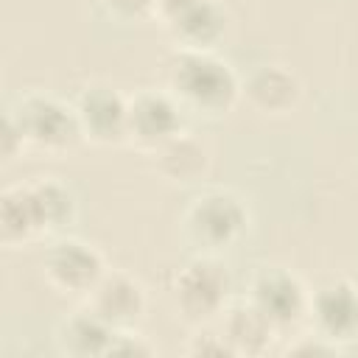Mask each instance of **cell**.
Returning a JSON list of instances; mask_svg holds the SVG:
<instances>
[{"label": "cell", "instance_id": "9", "mask_svg": "<svg viewBox=\"0 0 358 358\" xmlns=\"http://www.w3.org/2000/svg\"><path fill=\"white\" fill-rule=\"evenodd\" d=\"M308 324L313 333L336 347H350L358 341V282L338 277L327 280L310 291Z\"/></svg>", "mask_w": 358, "mask_h": 358}, {"label": "cell", "instance_id": "7", "mask_svg": "<svg viewBox=\"0 0 358 358\" xmlns=\"http://www.w3.org/2000/svg\"><path fill=\"white\" fill-rule=\"evenodd\" d=\"M106 271V260L103 255L73 235H59L53 238V243H48L45 255H42V277L45 282L62 294V296H73V299H87V294L95 288V282L103 277Z\"/></svg>", "mask_w": 358, "mask_h": 358}, {"label": "cell", "instance_id": "20", "mask_svg": "<svg viewBox=\"0 0 358 358\" xmlns=\"http://www.w3.org/2000/svg\"><path fill=\"white\" fill-rule=\"evenodd\" d=\"M157 352V347L145 338V336H140L137 333V327H131V330H117L115 333V341H112V350H109V355H154Z\"/></svg>", "mask_w": 358, "mask_h": 358}, {"label": "cell", "instance_id": "2", "mask_svg": "<svg viewBox=\"0 0 358 358\" xmlns=\"http://www.w3.org/2000/svg\"><path fill=\"white\" fill-rule=\"evenodd\" d=\"M249 232V207L229 187H207L196 193L182 213V238L196 255L235 249Z\"/></svg>", "mask_w": 358, "mask_h": 358}, {"label": "cell", "instance_id": "3", "mask_svg": "<svg viewBox=\"0 0 358 358\" xmlns=\"http://www.w3.org/2000/svg\"><path fill=\"white\" fill-rule=\"evenodd\" d=\"M8 115L22 131L28 151L59 157L84 143L76 106L53 92L31 90L20 95V101L8 109Z\"/></svg>", "mask_w": 358, "mask_h": 358}, {"label": "cell", "instance_id": "11", "mask_svg": "<svg viewBox=\"0 0 358 358\" xmlns=\"http://www.w3.org/2000/svg\"><path fill=\"white\" fill-rule=\"evenodd\" d=\"M42 238H50V227L42 210V201L34 190V182L6 185L0 193V241L8 249L34 246Z\"/></svg>", "mask_w": 358, "mask_h": 358}, {"label": "cell", "instance_id": "14", "mask_svg": "<svg viewBox=\"0 0 358 358\" xmlns=\"http://www.w3.org/2000/svg\"><path fill=\"white\" fill-rule=\"evenodd\" d=\"M151 168L168 185H196L210 173L213 151L204 140L193 137L187 129L148 154Z\"/></svg>", "mask_w": 358, "mask_h": 358}, {"label": "cell", "instance_id": "6", "mask_svg": "<svg viewBox=\"0 0 358 358\" xmlns=\"http://www.w3.org/2000/svg\"><path fill=\"white\" fill-rule=\"evenodd\" d=\"M187 112L165 87H143L129 95L126 143L140 154H154L159 145L185 131Z\"/></svg>", "mask_w": 358, "mask_h": 358}, {"label": "cell", "instance_id": "12", "mask_svg": "<svg viewBox=\"0 0 358 358\" xmlns=\"http://www.w3.org/2000/svg\"><path fill=\"white\" fill-rule=\"evenodd\" d=\"M173 48L182 50H215L229 28V14L221 0H193L173 17L159 22Z\"/></svg>", "mask_w": 358, "mask_h": 358}, {"label": "cell", "instance_id": "10", "mask_svg": "<svg viewBox=\"0 0 358 358\" xmlns=\"http://www.w3.org/2000/svg\"><path fill=\"white\" fill-rule=\"evenodd\" d=\"M84 305L115 330H131L143 322L148 296H145V285L134 274L120 268H106L103 277L95 282V288L87 294Z\"/></svg>", "mask_w": 358, "mask_h": 358}, {"label": "cell", "instance_id": "17", "mask_svg": "<svg viewBox=\"0 0 358 358\" xmlns=\"http://www.w3.org/2000/svg\"><path fill=\"white\" fill-rule=\"evenodd\" d=\"M115 22H145L154 20V0H98Z\"/></svg>", "mask_w": 358, "mask_h": 358}, {"label": "cell", "instance_id": "8", "mask_svg": "<svg viewBox=\"0 0 358 358\" xmlns=\"http://www.w3.org/2000/svg\"><path fill=\"white\" fill-rule=\"evenodd\" d=\"M73 106L78 115L84 143H92V145H123L126 143L129 95H123L115 84L92 81L81 87Z\"/></svg>", "mask_w": 358, "mask_h": 358}, {"label": "cell", "instance_id": "18", "mask_svg": "<svg viewBox=\"0 0 358 358\" xmlns=\"http://www.w3.org/2000/svg\"><path fill=\"white\" fill-rule=\"evenodd\" d=\"M282 352L285 355H338L341 347L330 344L327 338H322L313 330H305V333H294Z\"/></svg>", "mask_w": 358, "mask_h": 358}, {"label": "cell", "instance_id": "21", "mask_svg": "<svg viewBox=\"0 0 358 358\" xmlns=\"http://www.w3.org/2000/svg\"><path fill=\"white\" fill-rule=\"evenodd\" d=\"M0 151H3L6 159H14V157H20L22 151H28V148H25V140H22V131L17 129V123H14V117H11L8 112H6V120H3Z\"/></svg>", "mask_w": 358, "mask_h": 358}, {"label": "cell", "instance_id": "16", "mask_svg": "<svg viewBox=\"0 0 358 358\" xmlns=\"http://www.w3.org/2000/svg\"><path fill=\"white\" fill-rule=\"evenodd\" d=\"M218 330L224 333L235 355H263L280 338L274 324L249 299L229 302L218 316Z\"/></svg>", "mask_w": 358, "mask_h": 358}, {"label": "cell", "instance_id": "22", "mask_svg": "<svg viewBox=\"0 0 358 358\" xmlns=\"http://www.w3.org/2000/svg\"><path fill=\"white\" fill-rule=\"evenodd\" d=\"M187 3H193V0H154V20L157 22H165L168 17H173Z\"/></svg>", "mask_w": 358, "mask_h": 358}, {"label": "cell", "instance_id": "4", "mask_svg": "<svg viewBox=\"0 0 358 358\" xmlns=\"http://www.w3.org/2000/svg\"><path fill=\"white\" fill-rule=\"evenodd\" d=\"M229 291H232V280L221 257L196 255L176 271L171 285V299L176 313L187 324L204 327L218 322V316L229 305Z\"/></svg>", "mask_w": 358, "mask_h": 358}, {"label": "cell", "instance_id": "13", "mask_svg": "<svg viewBox=\"0 0 358 358\" xmlns=\"http://www.w3.org/2000/svg\"><path fill=\"white\" fill-rule=\"evenodd\" d=\"M241 98L266 117H282L299 106L302 81L285 64H260L241 81Z\"/></svg>", "mask_w": 358, "mask_h": 358}, {"label": "cell", "instance_id": "1", "mask_svg": "<svg viewBox=\"0 0 358 358\" xmlns=\"http://www.w3.org/2000/svg\"><path fill=\"white\" fill-rule=\"evenodd\" d=\"M162 87L199 117H221L241 101V78L215 50L173 48L162 62Z\"/></svg>", "mask_w": 358, "mask_h": 358}, {"label": "cell", "instance_id": "19", "mask_svg": "<svg viewBox=\"0 0 358 358\" xmlns=\"http://www.w3.org/2000/svg\"><path fill=\"white\" fill-rule=\"evenodd\" d=\"M187 355H235L232 347L227 344L221 330H210V324H204L196 336H190L187 341Z\"/></svg>", "mask_w": 358, "mask_h": 358}, {"label": "cell", "instance_id": "5", "mask_svg": "<svg viewBox=\"0 0 358 358\" xmlns=\"http://www.w3.org/2000/svg\"><path fill=\"white\" fill-rule=\"evenodd\" d=\"M246 299L274 324L280 338H288L308 322L310 291L302 277L285 266H266L255 271Z\"/></svg>", "mask_w": 358, "mask_h": 358}, {"label": "cell", "instance_id": "15", "mask_svg": "<svg viewBox=\"0 0 358 358\" xmlns=\"http://www.w3.org/2000/svg\"><path fill=\"white\" fill-rule=\"evenodd\" d=\"M115 333L117 330L112 324H106L98 313L81 305L78 310L67 313L56 324L53 341H56V350L70 358H109Z\"/></svg>", "mask_w": 358, "mask_h": 358}]
</instances>
